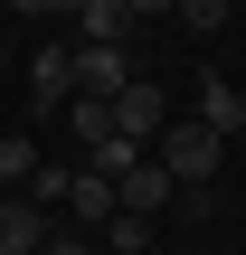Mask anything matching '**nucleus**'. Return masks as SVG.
I'll list each match as a JSON object with an SVG mask.
<instances>
[{
    "label": "nucleus",
    "mask_w": 246,
    "mask_h": 255,
    "mask_svg": "<svg viewBox=\"0 0 246 255\" xmlns=\"http://www.w3.org/2000/svg\"><path fill=\"white\" fill-rule=\"evenodd\" d=\"M133 76H142V66H133L123 47H76V95H104V104H114Z\"/></svg>",
    "instance_id": "20e7f679"
},
{
    "label": "nucleus",
    "mask_w": 246,
    "mask_h": 255,
    "mask_svg": "<svg viewBox=\"0 0 246 255\" xmlns=\"http://www.w3.org/2000/svg\"><path fill=\"white\" fill-rule=\"evenodd\" d=\"M66 180H76V170H57V161H38V180H28V199H38V208H66Z\"/></svg>",
    "instance_id": "ddd939ff"
},
{
    "label": "nucleus",
    "mask_w": 246,
    "mask_h": 255,
    "mask_svg": "<svg viewBox=\"0 0 246 255\" xmlns=\"http://www.w3.org/2000/svg\"><path fill=\"white\" fill-rule=\"evenodd\" d=\"M104 246H114V255H142V246H152V218H123V208H114V227H104Z\"/></svg>",
    "instance_id": "f8f14e48"
},
{
    "label": "nucleus",
    "mask_w": 246,
    "mask_h": 255,
    "mask_svg": "<svg viewBox=\"0 0 246 255\" xmlns=\"http://www.w3.org/2000/svg\"><path fill=\"white\" fill-rule=\"evenodd\" d=\"M123 28H133L123 0H76V38H85V47H123Z\"/></svg>",
    "instance_id": "6e6552de"
},
{
    "label": "nucleus",
    "mask_w": 246,
    "mask_h": 255,
    "mask_svg": "<svg viewBox=\"0 0 246 255\" xmlns=\"http://www.w3.org/2000/svg\"><path fill=\"white\" fill-rule=\"evenodd\" d=\"M0 199H9V189H0Z\"/></svg>",
    "instance_id": "6ab92c4d"
},
{
    "label": "nucleus",
    "mask_w": 246,
    "mask_h": 255,
    "mask_svg": "<svg viewBox=\"0 0 246 255\" xmlns=\"http://www.w3.org/2000/svg\"><path fill=\"white\" fill-rule=\"evenodd\" d=\"M38 255H95V246H85V237H47Z\"/></svg>",
    "instance_id": "dca6fc26"
},
{
    "label": "nucleus",
    "mask_w": 246,
    "mask_h": 255,
    "mask_svg": "<svg viewBox=\"0 0 246 255\" xmlns=\"http://www.w3.org/2000/svg\"><path fill=\"white\" fill-rule=\"evenodd\" d=\"M66 123H76V142H85V151H104V142H114V104H104V95H76V104H66Z\"/></svg>",
    "instance_id": "9d476101"
},
{
    "label": "nucleus",
    "mask_w": 246,
    "mask_h": 255,
    "mask_svg": "<svg viewBox=\"0 0 246 255\" xmlns=\"http://www.w3.org/2000/svg\"><path fill=\"white\" fill-rule=\"evenodd\" d=\"M0 66H9V38H0Z\"/></svg>",
    "instance_id": "a211bd4d"
},
{
    "label": "nucleus",
    "mask_w": 246,
    "mask_h": 255,
    "mask_svg": "<svg viewBox=\"0 0 246 255\" xmlns=\"http://www.w3.org/2000/svg\"><path fill=\"white\" fill-rule=\"evenodd\" d=\"M66 208H76L85 227H114V208H123V199H114V180H104V170H76V180H66Z\"/></svg>",
    "instance_id": "0eeeda50"
},
{
    "label": "nucleus",
    "mask_w": 246,
    "mask_h": 255,
    "mask_svg": "<svg viewBox=\"0 0 246 255\" xmlns=\"http://www.w3.org/2000/svg\"><path fill=\"white\" fill-rule=\"evenodd\" d=\"M152 161H161L180 189H209V180H218V161H228V142H218L199 114H171V132L152 142Z\"/></svg>",
    "instance_id": "f257e3e1"
},
{
    "label": "nucleus",
    "mask_w": 246,
    "mask_h": 255,
    "mask_svg": "<svg viewBox=\"0 0 246 255\" xmlns=\"http://www.w3.org/2000/svg\"><path fill=\"white\" fill-rule=\"evenodd\" d=\"M38 246H47V208L28 189H9L0 199V255H38Z\"/></svg>",
    "instance_id": "39448f33"
},
{
    "label": "nucleus",
    "mask_w": 246,
    "mask_h": 255,
    "mask_svg": "<svg viewBox=\"0 0 246 255\" xmlns=\"http://www.w3.org/2000/svg\"><path fill=\"white\" fill-rule=\"evenodd\" d=\"M199 123H209L218 142H237V132H246V95L228 85V76H199Z\"/></svg>",
    "instance_id": "423d86ee"
},
{
    "label": "nucleus",
    "mask_w": 246,
    "mask_h": 255,
    "mask_svg": "<svg viewBox=\"0 0 246 255\" xmlns=\"http://www.w3.org/2000/svg\"><path fill=\"white\" fill-rule=\"evenodd\" d=\"M28 180H38V151L19 132H0V189H28Z\"/></svg>",
    "instance_id": "9b49d317"
},
{
    "label": "nucleus",
    "mask_w": 246,
    "mask_h": 255,
    "mask_svg": "<svg viewBox=\"0 0 246 255\" xmlns=\"http://www.w3.org/2000/svg\"><path fill=\"white\" fill-rule=\"evenodd\" d=\"M123 9H133V19H152V9H180V0H123Z\"/></svg>",
    "instance_id": "f3484780"
},
{
    "label": "nucleus",
    "mask_w": 246,
    "mask_h": 255,
    "mask_svg": "<svg viewBox=\"0 0 246 255\" xmlns=\"http://www.w3.org/2000/svg\"><path fill=\"white\" fill-rule=\"evenodd\" d=\"M9 9H28V19H57V9H76V0H9Z\"/></svg>",
    "instance_id": "2eb2a0df"
},
{
    "label": "nucleus",
    "mask_w": 246,
    "mask_h": 255,
    "mask_svg": "<svg viewBox=\"0 0 246 255\" xmlns=\"http://www.w3.org/2000/svg\"><path fill=\"white\" fill-rule=\"evenodd\" d=\"M28 85H38V104H76V57H66V47H38Z\"/></svg>",
    "instance_id": "1a4fd4ad"
},
{
    "label": "nucleus",
    "mask_w": 246,
    "mask_h": 255,
    "mask_svg": "<svg viewBox=\"0 0 246 255\" xmlns=\"http://www.w3.org/2000/svg\"><path fill=\"white\" fill-rule=\"evenodd\" d=\"M114 199H123V218H161V208L180 199V180H171V170H161V161L142 151V161H133V170L114 180Z\"/></svg>",
    "instance_id": "7ed1b4c3"
},
{
    "label": "nucleus",
    "mask_w": 246,
    "mask_h": 255,
    "mask_svg": "<svg viewBox=\"0 0 246 255\" xmlns=\"http://www.w3.org/2000/svg\"><path fill=\"white\" fill-rule=\"evenodd\" d=\"M114 132H123V142H142V151H152V142H161V132H171V95H161V85H152V76H133V85H123V95H114Z\"/></svg>",
    "instance_id": "f03ea898"
},
{
    "label": "nucleus",
    "mask_w": 246,
    "mask_h": 255,
    "mask_svg": "<svg viewBox=\"0 0 246 255\" xmlns=\"http://www.w3.org/2000/svg\"><path fill=\"white\" fill-rule=\"evenodd\" d=\"M180 19H190V28L209 38V28H228V0H180Z\"/></svg>",
    "instance_id": "4468645a"
}]
</instances>
